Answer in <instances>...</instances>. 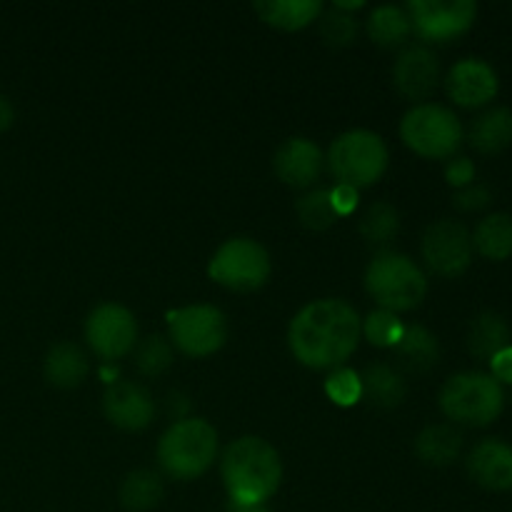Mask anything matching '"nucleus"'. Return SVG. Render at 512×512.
I'll return each instance as SVG.
<instances>
[{
  "label": "nucleus",
  "instance_id": "2",
  "mask_svg": "<svg viewBox=\"0 0 512 512\" xmlns=\"http://www.w3.org/2000/svg\"><path fill=\"white\" fill-rule=\"evenodd\" d=\"M220 478L235 508H255L278 493L283 463L268 440L245 435L225 448L220 458Z\"/></svg>",
  "mask_w": 512,
  "mask_h": 512
},
{
  "label": "nucleus",
  "instance_id": "33",
  "mask_svg": "<svg viewBox=\"0 0 512 512\" xmlns=\"http://www.w3.org/2000/svg\"><path fill=\"white\" fill-rule=\"evenodd\" d=\"M320 35L333 48H345L358 38V20L350 13H343L338 8H330L328 13L320 18Z\"/></svg>",
  "mask_w": 512,
  "mask_h": 512
},
{
  "label": "nucleus",
  "instance_id": "14",
  "mask_svg": "<svg viewBox=\"0 0 512 512\" xmlns=\"http://www.w3.org/2000/svg\"><path fill=\"white\" fill-rule=\"evenodd\" d=\"M103 413L115 428L138 433L153 423L155 400L143 385L130 383V380H115L103 395Z\"/></svg>",
  "mask_w": 512,
  "mask_h": 512
},
{
  "label": "nucleus",
  "instance_id": "32",
  "mask_svg": "<svg viewBox=\"0 0 512 512\" xmlns=\"http://www.w3.org/2000/svg\"><path fill=\"white\" fill-rule=\"evenodd\" d=\"M325 395L333 400L340 408H350V405L363 400V385H360V375L350 368H335L325 380Z\"/></svg>",
  "mask_w": 512,
  "mask_h": 512
},
{
  "label": "nucleus",
  "instance_id": "13",
  "mask_svg": "<svg viewBox=\"0 0 512 512\" xmlns=\"http://www.w3.org/2000/svg\"><path fill=\"white\" fill-rule=\"evenodd\" d=\"M445 90L460 108H485L500 93L498 70L483 58H463L445 75Z\"/></svg>",
  "mask_w": 512,
  "mask_h": 512
},
{
  "label": "nucleus",
  "instance_id": "28",
  "mask_svg": "<svg viewBox=\"0 0 512 512\" xmlns=\"http://www.w3.org/2000/svg\"><path fill=\"white\" fill-rule=\"evenodd\" d=\"M360 233L375 248H385L393 243L400 233V215L395 205L385 203V200L370 205L360 220Z\"/></svg>",
  "mask_w": 512,
  "mask_h": 512
},
{
  "label": "nucleus",
  "instance_id": "10",
  "mask_svg": "<svg viewBox=\"0 0 512 512\" xmlns=\"http://www.w3.org/2000/svg\"><path fill=\"white\" fill-rule=\"evenodd\" d=\"M415 35L425 43H450L473 28L478 3L473 0H410L405 5Z\"/></svg>",
  "mask_w": 512,
  "mask_h": 512
},
{
  "label": "nucleus",
  "instance_id": "20",
  "mask_svg": "<svg viewBox=\"0 0 512 512\" xmlns=\"http://www.w3.org/2000/svg\"><path fill=\"white\" fill-rule=\"evenodd\" d=\"M463 433L455 425L438 423L420 430L415 438V455L430 468H448L463 453Z\"/></svg>",
  "mask_w": 512,
  "mask_h": 512
},
{
  "label": "nucleus",
  "instance_id": "11",
  "mask_svg": "<svg viewBox=\"0 0 512 512\" xmlns=\"http://www.w3.org/2000/svg\"><path fill=\"white\" fill-rule=\"evenodd\" d=\"M425 265L440 278H460L473 263V238L460 220H438L428 225L420 243Z\"/></svg>",
  "mask_w": 512,
  "mask_h": 512
},
{
  "label": "nucleus",
  "instance_id": "26",
  "mask_svg": "<svg viewBox=\"0 0 512 512\" xmlns=\"http://www.w3.org/2000/svg\"><path fill=\"white\" fill-rule=\"evenodd\" d=\"M165 495L163 478L153 470H133L120 483L118 498L128 512H148L158 508Z\"/></svg>",
  "mask_w": 512,
  "mask_h": 512
},
{
  "label": "nucleus",
  "instance_id": "24",
  "mask_svg": "<svg viewBox=\"0 0 512 512\" xmlns=\"http://www.w3.org/2000/svg\"><path fill=\"white\" fill-rule=\"evenodd\" d=\"M260 20L280 30H303L323 13V3L318 0H265L253 5Z\"/></svg>",
  "mask_w": 512,
  "mask_h": 512
},
{
  "label": "nucleus",
  "instance_id": "4",
  "mask_svg": "<svg viewBox=\"0 0 512 512\" xmlns=\"http://www.w3.org/2000/svg\"><path fill=\"white\" fill-rule=\"evenodd\" d=\"M440 410L455 425L488 428L503 415L505 390L498 380L483 370H465L450 375L438 395Z\"/></svg>",
  "mask_w": 512,
  "mask_h": 512
},
{
  "label": "nucleus",
  "instance_id": "38",
  "mask_svg": "<svg viewBox=\"0 0 512 512\" xmlns=\"http://www.w3.org/2000/svg\"><path fill=\"white\" fill-rule=\"evenodd\" d=\"M13 120H15L13 103H10L5 95H0V135H3L10 125H13Z\"/></svg>",
  "mask_w": 512,
  "mask_h": 512
},
{
  "label": "nucleus",
  "instance_id": "18",
  "mask_svg": "<svg viewBox=\"0 0 512 512\" xmlns=\"http://www.w3.org/2000/svg\"><path fill=\"white\" fill-rule=\"evenodd\" d=\"M468 143L480 155H498L512 145V110L508 105H493L475 115L468 128Z\"/></svg>",
  "mask_w": 512,
  "mask_h": 512
},
{
  "label": "nucleus",
  "instance_id": "6",
  "mask_svg": "<svg viewBox=\"0 0 512 512\" xmlns=\"http://www.w3.org/2000/svg\"><path fill=\"white\" fill-rule=\"evenodd\" d=\"M400 138L420 158L450 160L463 145L465 128L445 105L418 103L400 120Z\"/></svg>",
  "mask_w": 512,
  "mask_h": 512
},
{
  "label": "nucleus",
  "instance_id": "29",
  "mask_svg": "<svg viewBox=\"0 0 512 512\" xmlns=\"http://www.w3.org/2000/svg\"><path fill=\"white\" fill-rule=\"evenodd\" d=\"M295 213H298L300 223L310 230H328L330 225L338 223V213L330 203V190L325 188H315L305 193L295 203Z\"/></svg>",
  "mask_w": 512,
  "mask_h": 512
},
{
  "label": "nucleus",
  "instance_id": "39",
  "mask_svg": "<svg viewBox=\"0 0 512 512\" xmlns=\"http://www.w3.org/2000/svg\"><path fill=\"white\" fill-rule=\"evenodd\" d=\"M230 512H270L268 508H265V505H255V508H230Z\"/></svg>",
  "mask_w": 512,
  "mask_h": 512
},
{
  "label": "nucleus",
  "instance_id": "9",
  "mask_svg": "<svg viewBox=\"0 0 512 512\" xmlns=\"http://www.w3.org/2000/svg\"><path fill=\"white\" fill-rule=\"evenodd\" d=\"M170 345L190 358H208L228 340V318L215 305H185L168 313Z\"/></svg>",
  "mask_w": 512,
  "mask_h": 512
},
{
  "label": "nucleus",
  "instance_id": "25",
  "mask_svg": "<svg viewBox=\"0 0 512 512\" xmlns=\"http://www.w3.org/2000/svg\"><path fill=\"white\" fill-rule=\"evenodd\" d=\"M360 385H363V400H368L373 408H398L405 400V380L390 365H370L365 373L360 375Z\"/></svg>",
  "mask_w": 512,
  "mask_h": 512
},
{
  "label": "nucleus",
  "instance_id": "27",
  "mask_svg": "<svg viewBox=\"0 0 512 512\" xmlns=\"http://www.w3.org/2000/svg\"><path fill=\"white\" fill-rule=\"evenodd\" d=\"M413 33L408 13L398 5H380L368 15V35L380 48H400Z\"/></svg>",
  "mask_w": 512,
  "mask_h": 512
},
{
  "label": "nucleus",
  "instance_id": "12",
  "mask_svg": "<svg viewBox=\"0 0 512 512\" xmlns=\"http://www.w3.org/2000/svg\"><path fill=\"white\" fill-rule=\"evenodd\" d=\"M88 348L105 363L125 358L138 345V323L133 313L118 303H103L85 320Z\"/></svg>",
  "mask_w": 512,
  "mask_h": 512
},
{
  "label": "nucleus",
  "instance_id": "15",
  "mask_svg": "<svg viewBox=\"0 0 512 512\" xmlns=\"http://www.w3.org/2000/svg\"><path fill=\"white\" fill-rule=\"evenodd\" d=\"M393 83L408 100H428L440 85V60L428 45H410L395 58Z\"/></svg>",
  "mask_w": 512,
  "mask_h": 512
},
{
  "label": "nucleus",
  "instance_id": "37",
  "mask_svg": "<svg viewBox=\"0 0 512 512\" xmlns=\"http://www.w3.org/2000/svg\"><path fill=\"white\" fill-rule=\"evenodd\" d=\"M490 375H493L500 385H512V345L500 350V353L490 360Z\"/></svg>",
  "mask_w": 512,
  "mask_h": 512
},
{
  "label": "nucleus",
  "instance_id": "23",
  "mask_svg": "<svg viewBox=\"0 0 512 512\" xmlns=\"http://www.w3.org/2000/svg\"><path fill=\"white\" fill-rule=\"evenodd\" d=\"M473 250L483 255L485 260L503 263L512 255V215L510 213H490L475 225L470 233Z\"/></svg>",
  "mask_w": 512,
  "mask_h": 512
},
{
  "label": "nucleus",
  "instance_id": "34",
  "mask_svg": "<svg viewBox=\"0 0 512 512\" xmlns=\"http://www.w3.org/2000/svg\"><path fill=\"white\" fill-rule=\"evenodd\" d=\"M493 203V190L485 183H473L463 190H455L453 205L463 213H480Z\"/></svg>",
  "mask_w": 512,
  "mask_h": 512
},
{
  "label": "nucleus",
  "instance_id": "21",
  "mask_svg": "<svg viewBox=\"0 0 512 512\" xmlns=\"http://www.w3.org/2000/svg\"><path fill=\"white\" fill-rule=\"evenodd\" d=\"M90 373L88 355L75 343H55L45 355V378L50 385L73 390L85 383Z\"/></svg>",
  "mask_w": 512,
  "mask_h": 512
},
{
  "label": "nucleus",
  "instance_id": "7",
  "mask_svg": "<svg viewBox=\"0 0 512 512\" xmlns=\"http://www.w3.org/2000/svg\"><path fill=\"white\" fill-rule=\"evenodd\" d=\"M388 158V145L378 133L348 130L333 140L325 160L338 185L360 190L383 178L388 170Z\"/></svg>",
  "mask_w": 512,
  "mask_h": 512
},
{
  "label": "nucleus",
  "instance_id": "19",
  "mask_svg": "<svg viewBox=\"0 0 512 512\" xmlns=\"http://www.w3.org/2000/svg\"><path fill=\"white\" fill-rule=\"evenodd\" d=\"M512 345L510 323L498 310H483L470 320L468 350L478 360H493L500 350Z\"/></svg>",
  "mask_w": 512,
  "mask_h": 512
},
{
  "label": "nucleus",
  "instance_id": "30",
  "mask_svg": "<svg viewBox=\"0 0 512 512\" xmlns=\"http://www.w3.org/2000/svg\"><path fill=\"white\" fill-rule=\"evenodd\" d=\"M173 365V345L163 335H148L135 345V368L148 378H158Z\"/></svg>",
  "mask_w": 512,
  "mask_h": 512
},
{
  "label": "nucleus",
  "instance_id": "3",
  "mask_svg": "<svg viewBox=\"0 0 512 512\" xmlns=\"http://www.w3.org/2000/svg\"><path fill=\"white\" fill-rule=\"evenodd\" d=\"M218 430L203 418L175 420L158 440V463L168 478L188 483L213 468Z\"/></svg>",
  "mask_w": 512,
  "mask_h": 512
},
{
  "label": "nucleus",
  "instance_id": "31",
  "mask_svg": "<svg viewBox=\"0 0 512 512\" xmlns=\"http://www.w3.org/2000/svg\"><path fill=\"white\" fill-rule=\"evenodd\" d=\"M405 325L400 323V318L390 310H373V313L365 318L363 333L375 348H395L403 335Z\"/></svg>",
  "mask_w": 512,
  "mask_h": 512
},
{
  "label": "nucleus",
  "instance_id": "17",
  "mask_svg": "<svg viewBox=\"0 0 512 512\" xmlns=\"http://www.w3.org/2000/svg\"><path fill=\"white\" fill-rule=\"evenodd\" d=\"M323 165V153L308 138H288L273 155L275 175L295 190L313 188L323 173Z\"/></svg>",
  "mask_w": 512,
  "mask_h": 512
},
{
  "label": "nucleus",
  "instance_id": "8",
  "mask_svg": "<svg viewBox=\"0 0 512 512\" xmlns=\"http://www.w3.org/2000/svg\"><path fill=\"white\" fill-rule=\"evenodd\" d=\"M270 255L258 240L230 238L210 258L208 275L233 293H253L263 288L270 278Z\"/></svg>",
  "mask_w": 512,
  "mask_h": 512
},
{
  "label": "nucleus",
  "instance_id": "22",
  "mask_svg": "<svg viewBox=\"0 0 512 512\" xmlns=\"http://www.w3.org/2000/svg\"><path fill=\"white\" fill-rule=\"evenodd\" d=\"M400 363L410 373H428L440 360V343L425 325L410 323L403 328L398 345H395Z\"/></svg>",
  "mask_w": 512,
  "mask_h": 512
},
{
  "label": "nucleus",
  "instance_id": "36",
  "mask_svg": "<svg viewBox=\"0 0 512 512\" xmlns=\"http://www.w3.org/2000/svg\"><path fill=\"white\" fill-rule=\"evenodd\" d=\"M330 203H333L338 218L340 215H350L358 205V190L348 188V185H335V190H330Z\"/></svg>",
  "mask_w": 512,
  "mask_h": 512
},
{
  "label": "nucleus",
  "instance_id": "1",
  "mask_svg": "<svg viewBox=\"0 0 512 512\" xmlns=\"http://www.w3.org/2000/svg\"><path fill=\"white\" fill-rule=\"evenodd\" d=\"M363 320L358 310L340 298H323L305 305L288 328L293 358L310 370H335L358 350Z\"/></svg>",
  "mask_w": 512,
  "mask_h": 512
},
{
  "label": "nucleus",
  "instance_id": "5",
  "mask_svg": "<svg viewBox=\"0 0 512 512\" xmlns=\"http://www.w3.org/2000/svg\"><path fill=\"white\" fill-rule=\"evenodd\" d=\"M365 290L380 305V310L398 315L423 303L428 295V278L408 255L380 250L365 268Z\"/></svg>",
  "mask_w": 512,
  "mask_h": 512
},
{
  "label": "nucleus",
  "instance_id": "16",
  "mask_svg": "<svg viewBox=\"0 0 512 512\" xmlns=\"http://www.w3.org/2000/svg\"><path fill=\"white\" fill-rule=\"evenodd\" d=\"M468 475L490 493L512 490V445L500 438H485L468 453Z\"/></svg>",
  "mask_w": 512,
  "mask_h": 512
},
{
  "label": "nucleus",
  "instance_id": "35",
  "mask_svg": "<svg viewBox=\"0 0 512 512\" xmlns=\"http://www.w3.org/2000/svg\"><path fill=\"white\" fill-rule=\"evenodd\" d=\"M475 175H478V170H475V163L468 155H453V158L448 160V165H445V180H448L455 190H463L468 188V185H473Z\"/></svg>",
  "mask_w": 512,
  "mask_h": 512
}]
</instances>
